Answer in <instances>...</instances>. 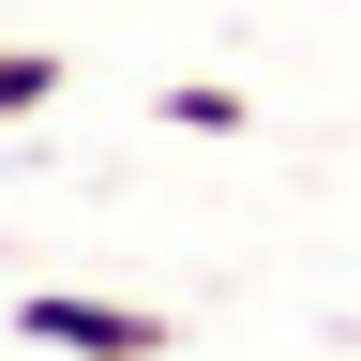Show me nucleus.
Returning a JSON list of instances; mask_svg holds the SVG:
<instances>
[{"label":"nucleus","mask_w":361,"mask_h":361,"mask_svg":"<svg viewBox=\"0 0 361 361\" xmlns=\"http://www.w3.org/2000/svg\"><path fill=\"white\" fill-rule=\"evenodd\" d=\"M16 346H45V361H166L180 346V316L166 301H75V286H16V316H0Z\"/></svg>","instance_id":"nucleus-1"},{"label":"nucleus","mask_w":361,"mask_h":361,"mask_svg":"<svg viewBox=\"0 0 361 361\" xmlns=\"http://www.w3.org/2000/svg\"><path fill=\"white\" fill-rule=\"evenodd\" d=\"M151 121H166V135H256V106H241L226 75H166V90H151Z\"/></svg>","instance_id":"nucleus-2"},{"label":"nucleus","mask_w":361,"mask_h":361,"mask_svg":"<svg viewBox=\"0 0 361 361\" xmlns=\"http://www.w3.org/2000/svg\"><path fill=\"white\" fill-rule=\"evenodd\" d=\"M61 106V45H16V61H0V121H45Z\"/></svg>","instance_id":"nucleus-3"}]
</instances>
